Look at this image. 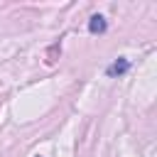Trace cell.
I'll list each match as a JSON object with an SVG mask.
<instances>
[{
	"mask_svg": "<svg viewBox=\"0 0 157 157\" xmlns=\"http://www.w3.org/2000/svg\"><path fill=\"white\" fill-rule=\"evenodd\" d=\"M105 17L103 15H93L91 20H88V32H93V34H101V32H105Z\"/></svg>",
	"mask_w": 157,
	"mask_h": 157,
	"instance_id": "cell-1",
	"label": "cell"
},
{
	"mask_svg": "<svg viewBox=\"0 0 157 157\" xmlns=\"http://www.w3.org/2000/svg\"><path fill=\"white\" fill-rule=\"evenodd\" d=\"M130 69V61L128 59H118V61H113L110 66H108V76H120V74H125Z\"/></svg>",
	"mask_w": 157,
	"mask_h": 157,
	"instance_id": "cell-2",
	"label": "cell"
}]
</instances>
